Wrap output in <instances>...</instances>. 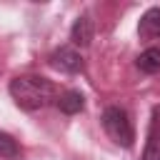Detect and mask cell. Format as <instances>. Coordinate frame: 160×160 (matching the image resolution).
<instances>
[{"label": "cell", "instance_id": "obj_3", "mask_svg": "<svg viewBox=\"0 0 160 160\" xmlns=\"http://www.w3.org/2000/svg\"><path fill=\"white\" fill-rule=\"evenodd\" d=\"M48 60H50V65H52L55 70L68 72V75H75V72L82 70V58H80V52H78L75 48H70V45H62V48L52 50Z\"/></svg>", "mask_w": 160, "mask_h": 160}, {"label": "cell", "instance_id": "obj_4", "mask_svg": "<svg viewBox=\"0 0 160 160\" xmlns=\"http://www.w3.org/2000/svg\"><path fill=\"white\" fill-rule=\"evenodd\" d=\"M142 160H160V105H155L152 115H150V128H148Z\"/></svg>", "mask_w": 160, "mask_h": 160}, {"label": "cell", "instance_id": "obj_8", "mask_svg": "<svg viewBox=\"0 0 160 160\" xmlns=\"http://www.w3.org/2000/svg\"><path fill=\"white\" fill-rule=\"evenodd\" d=\"M138 70L145 75H152L160 70V48H148L138 55Z\"/></svg>", "mask_w": 160, "mask_h": 160}, {"label": "cell", "instance_id": "obj_1", "mask_svg": "<svg viewBox=\"0 0 160 160\" xmlns=\"http://www.w3.org/2000/svg\"><path fill=\"white\" fill-rule=\"evenodd\" d=\"M10 98L22 110H40L55 100V85L42 75H18L8 85Z\"/></svg>", "mask_w": 160, "mask_h": 160}, {"label": "cell", "instance_id": "obj_7", "mask_svg": "<svg viewBox=\"0 0 160 160\" xmlns=\"http://www.w3.org/2000/svg\"><path fill=\"white\" fill-rule=\"evenodd\" d=\"M55 105L65 115H78L85 108V98L80 90H65V92H60V98H55Z\"/></svg>", "mask_w": 160, "mask_h": 160}, {"label": "cell", "instance_id": "obj_5", "mask_svg": "<svg viewBox=\"0 0 160 160\" xmlns=\"http://www.w3.org/2000/svg\"><path fill=\"white\" fill-rule=\"evenodd\" d=\"M138 35L142 40H155L160 38V8H150L142 12L140 22H138Z\"/></svg>", "mask_w": 160, "mask_h": 160}, {"label": "cell", "instance_id": "obj_9", "mask_svg": "<svg viewBox=\"0 0 160 160\" xmlns=\"http://www.w3.org/2000/svg\"><path fill=\"white\" fill-rule=\"evenodd\" d=\"M0 158H5V160L20 158V145H18V140H15L12 135L2 132V130H0Z\"/></svg>", "mask_w": 160, "mask_h": 160}, {"label": "cell", "instance_id": "obj_6", "mask_svg": "<svg viewBox=\"0 0 160 160\" xmlns=\"http://www.w3.org/2000/svg\"><path fill=\"white\" fill-rule=\"evenodd\" d=\"M92 32H95L92 20H90L88 15H80V18L72 22V28H70V40H72L75 45H80V48H88V45L92 42Z\"/></svg>", "mask_w": 160, "mask_h": 160}, {"label": "cell", "instance_id": "obj_2", "mask_svg": "<svg viewBox=\"0 0 160 160\" xmlns=\"http://www.w3.org/2000/svg\"><path fill=\"white\" fill-rule=\"evenodd\" d=\"M100 120H102V128H105L108 138H110L115 145H120V148H132V142H135V128H132V122H130V115H128L122 108H118V105L105 108Z\"/></svg>", "mask_w": 160, "mask_h": 160}]
</instances>
